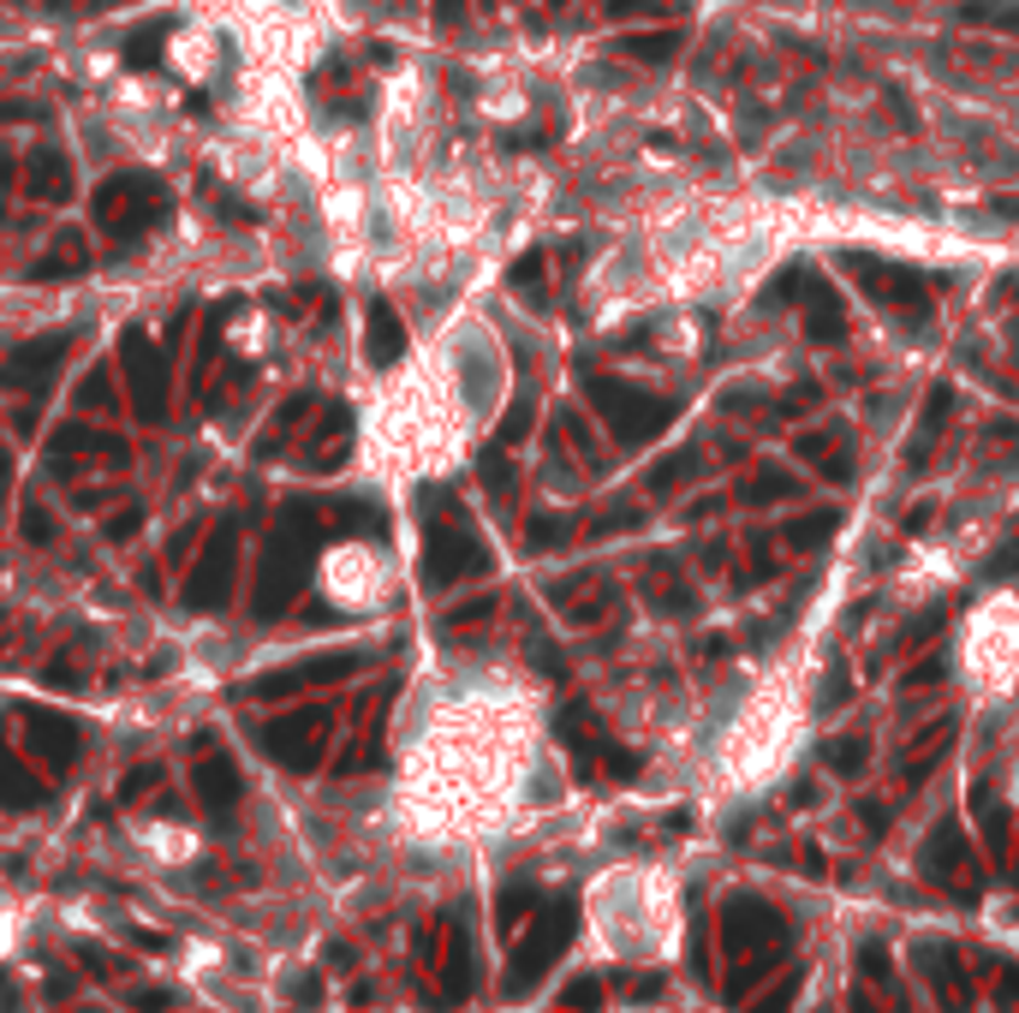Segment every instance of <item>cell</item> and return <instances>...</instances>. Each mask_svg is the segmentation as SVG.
<instances>
[{"label": "cell", "instance_id": "cell-29", "mask_svg": "<svg viewBox=\"0 0 1019 1013\" xmlns=\"http://www.w3.org/2000/svg\"><path fill=\"white\" fill-rule=\"evenodd\" d=\"M823 531H835V513H817V519H805L800 531H793V549H811V542H823Z\"/></svg>", "mask_w": 1019, "mask_h": 1013}, {"label": "cell", "instance_id": "cell-8", "mask_svg": "<svg viewBox=\"0 0 1019 1013\" xmlns=\"http://www.w3.org/2000/svg\"><path fill=\"white\" fill-rule=\"evenodd\" d=\"M66 352H72V334H36V341L12 346L7 358H0V388H12V394H49V381L66 364Z\"/></svg>", "mask_w": 1019, "mask_h": 1013}, {"label": "cell", "instance_id": "cell-25", "mask_svg": "<svg viewBox=\"0 0 1019 1013\" xmlns=\"http://www.w3.org/2000/svg\"><path fill=\"white\" fill-rule=\"evenodd\" d=\"M811 334H817V341L840 334V304H835V299H817V304H811Z\"/></svg>", "mask_w": 1019, "mask_h": 1013}, {"label": "cell", "instance_id": "cell-17", "mask_svg": "<svg viewBox=\"0 0 1019 1013\" xmlns=\"http://www.w3.org/2000/svg\"><path fill=\"white\" fill-rule=\"evenodd\" d=\"M346 448H352V412L346 406H329V418H322V430H317V448L304 453L310 472H334V465L346 460Z\"/></svg>", "mask_w": 1019, "mask_h": 1013}, {"label": "cell", "instance_id": "cell-32", "mask_svg": "<svg viewBox=\"0 0 1019 1013\" xmlns=\"http://www.w3.org/2000/svg\"><path fill=\"white\" fill-rule=\"evenodd\" d=\"M78 400H84V406H108V400H114V394H108V370H90V376H84Z\"/></svg>", "mask_w": 1019, "mask_h": 1013}, {"label": "cell", "instance_id": "cell-10", "mask_svg": "<svg viewBox=\"0 0 1019 1013\" xmlns=\"http://www.w3.org/2000/svg\"><path fill=\"white\" fill-rule=\"evenodd\" d=\"M490 567V549L465 531V525H430V542H423V579L430 584H453L471 579V572Z\"/></svg>", "mask_w": 1019, "mask_h": 1013}, {"label": "cell", "instance_id": "cell-39", "mask_svg": "<svg viewBox=\"0 0 1019 1013\" xmlns=\"http://www.w3.org/2000/svg\"><path fill=\"white\" fill-rule=\"evenodd\" d=\"M924 525H930V502L907 513V537H919V531H924Z\"/></svg>", "mask_w": 1019, "mask_h": 1013}, {"label": "cell", "instance_id": "cell-38", "mask_svg": "<svg viewBox=\"0 0 1019 1013\" xmlns=\"http://www.w3.org/2000/svg\"><path fill=\"white\" fill-rule=\"evenodd\" d=\"M460 7H465V0H436V19L441 24H460Z\"/></svg>", "mask_w": 1019, "mask_h": 1013}, {"label": "cell", "instance_id": "cell-36", "mask_svg": "<svg viewBox=\"0 0 1019 1013\" xmlns=\"http://www.w3.org/2000/svg\"><path fill=\"white\" fill-rule=\"evenodd\" d=\"M1013 567H1019V542H1008V549L989 561V579H1001V572H1013Z\"/></svg>", "mask_w": 1019, "mask_h": 1013}, {"label": "cell", "instance_id": "cell-13", "mask_svg": "<svg viewBox=\"0 0 1019 1013\" xmlns=\"http://www.w3.org/2000/svg\"><path fill=\"white\" fill-rule=\"evenodd\" d=\"M400 352H406L400 311H394L388 299H371V311H364V358H371L376 370H388V364H400Z\"/></svg>", "mask_w": 1019, "mask_h": 1013}, {"label": "cell", "instance_id": "cell-24", "mask_svg": "<svg viewBox=\"0 0 1019 1013\" xmlns=\"http://www.w3.org/2000/svg\"><path fill=\"white\" fill-rule=\"evenodd\" d=\"M227 311H233V304L210 311V322H203V334H197V381L210 376V364H215V352H221V328H227Z\"/></svg>", "mask_w": 1019, "mask_h": 1013}, {"label": "cell", "instance_id": "cell-21", "mask_svg": "<svg viewBox=\"0 0 1019 1013\" xmlns=\"http://www.w3.org/2000/svg\"><path fill=\"white\" fill-rule=\"evenodd\" d=\"M173 36V19H150L143 31H131L126 42V66H155L161 61V42Z\"/></svg>", "mask_w": 1019, "mask_h": 1013}, {"label": "cell", "instance_id": "cell-6", "mask_svg": "<svg viewBox=\"0 0 1019 1013\" xmlns=\"http://www.w3.org/2000/svg\"><path fill=\"white\" fill-rule=\"evenodd\" d=\"M590 406L609 418V430L620 442H656V435L674 423L668 400H644V394L620 388V381H590Z\"/></svg>", "mask_w": 1019, "mask_h": 1013}, {"label": "cell", "instance_id": "cell-11", "mask_svg": "<svg viewBox=\"0 0 1019 1013\" xmlns=\"http://www.w3.org/2000/svg\"><path fill=\"white\" fill-rule=\"evenodd\" d=\"M131 448L108 430H84V423H66V430L49 435V465L54 472H72V465H126Z\"/></svg>", "mask_w": 1019, "mask_h": 1013}, {"label": "cell", "instance_id": "cell-18", "mask_svg": "<svg viewBox=\"0 0 1019 1013\" xmlns=\"http://www.w3.org/2000/svg\"><path fill=\"white\" fill-rule=\"evenodd\" d=\"M31 197L36 203H72V161L61 150L31 155Z\"/></svg>", "mask_w": 1019, "mask_h": 1013}, {"label": "cell", "instance_id": "cell-1", "mask_svg": "<svg viewBox=\"0 0 1019 1013\" xmlns=\"http://www.w3.org/2000/svg\"><path fill=\"white\" fill-rule=\"evenodd\" d=\"M609 888H614V913H590L602 953H614V960H639V966L674 960V948H679V906H674V894L650 883V871H620Z\"/></svg>", "mask_w": 1019, "mask_h": 1013}, {"label": "cell", "instance_id": "cell-23", "mask_svg": "<svg viewBox=\"0 0 1019 1013\" xmlns=\"http://www.w3.org/2000/svg\"><path fill=\"white\" fill-rule=\"evenodd\" d=\"M674 49H679V31H674V24H668V31H656V36H626V42H620V54H626V61H650V66L668 61Z\"/></svg>", "mask_w": 1019, "mask_h": 1013}, {"label": "cell", "instance_id": "cell-19", "mask_svg": "<svg viewBox=\"0 0 1019 1013\" xmlns=\"http://www.w3.org/2000/svg\"><path fill=\"white\" fill-rule=\"evenodd\" d=\"M84 269H90V245H84V233H61L54 251L31 262V281H66V274H84Z\"/></svg>", "mask_w": 1019, "mask_h": 1013}, {"label": "cell", "instance_id": "cell-22", "mask_svg": "<svg viewBox=\"0 0 1019 1013\" xmlns=\"http://www.w3.org/2000/svg\"><path fill=\"white\" fill-rule=\"evenodd\" d=\"M954 412V388H936L930 394V412L919 418V442H912V460H924L930 448H936V435H942V423H948Z\"/></svg>", "mask_w": 1019, "mask_h": 1013}, {"label": "cell", "instance_id": "cell-15", "mask_svg": "<svg viewBox=\"0 0 1019 1013\" xmlns=\"http://www.w3.org/2000/svg\"><path fill=\"white\" fill-rule=\"evenodd\" d=\"M847 269L852 274H865V287H870V299H924V281L919 274H907V269H889V262H870V257H847Z\"/></svg>", "mask_w": 1019, "mask_h": 1013}, {"label": "cell", "instance_id": "cell-5", "mask_svg": "<svg viewBox=\"0 0 1019 1013\" xmlns=\"http://www.w3.org/2000/svg\"><path fill=\"white\" fill-rule=\"evenodd\" d=\"M329 722L334 715L322 710V703H310V710H292V715H280V722H269L257 733L262 740V752H269L280 769H317L322 763V745H329Z\"/></svg>", "mask_w": 1019, "mask_h": 1013}, {"label": "cell", "instance_id": "cell-4", "mask_svg": "<svg viewBox=\"0 0 1019 1013\" xmlns=\"http://www.w3.org/2000/svg\"><path fill=\"white\" fill-rule=\"evenodd\" d=\"M120 370L131 381V406H138L143 423L168 418V352H161L143 328L120 334Z\"/></svg>", "mask_w": 1019, "mask_h": 1013}, {"label": "cell", "instance_id": "cell-9", "mask_svg": "<svg viewBox=\"0 0 1019 1013\" xmlns=\"http://www.w3.org/2000/svg\"><path fill=\"white\" fill-rule=\"evenodd\" d=\"M364 668V650H329V656H304V662L292 668H275L262 673V680L245 686V698H292L304 692V686H329V680H346V673Z\"/></svg>", "mask_w": 1019, "mask_h": 1013}, {"label": "cell", "instance_id": "cell-35", "mask_svg": "<svg viewBox=\"0 0 1019 1013\" xmlns=\"http://www.w3.org/2000/svg\"><path fill=\"white\" fill-rule=\"evenodd\" d=\"M138 525H143V507H126V513H120V519H114V525H108V537H114V542H126L131 531H138Z\"/></svg>", "mask_w": 1019, "mask_h": 1013}, {"label": "cell", "instance_id": "cell-14", "mask_svg": "<svg viewBox=\"0 0 1019 1013\" xmlns=\"http://www.w3.org/2000/svg\"><path fill=\"white\" fill-rule=\"evenodd\" d=\"M31 745L42 752V763L49 769H72V757H78L84 733L72 715H54V710H31Z\"/></svg>", "mask_w": 1019, "mask_h": 1013}, {"label": "cell", "instance_id": "cell-2", "mask_svg": "<svg viewBox=\"0 0 1019 1013\" xmlns=\"http://www.w3.org/2000/svg\"><path fill=\"white\" fill-rule=\"evenodd\" d=\"M322 525H329V513H317L310 502H292L280 513V525L269 537V554H262V579H257V614L262 621H275V614H287L292 602H299L310 567H317Z\"/></svg>", "mask_w": 1019, "mask_h": 1013}, {"label": "cell", "instance_id": "cell-12", "mask_svg": "<svg viewBox=\"0 0 1019 1013\" xmlns=\"http://www.w3.org/2000/svg\"><path fill=\"white\" fill-rule=\"evenodd\" d=\"M191 787H197L203 811H210L215 829L233 823V811H239V763H233L227 752H203L197 769H191Z\"/></svg>", "mask_w": 1019, "mask_h": 1013}, {"label": "cell", "instance_id": "cell-27", "mask_svg": "<svg viewBox=\"0 0 1019 1013\" xmlns=\"http://www.w3.org/2000/svg\"><path fill=\"white\" fill-rule=\"evenodd\" d=\"M131 1007H138V1013H173V1007H180V995H173V990H131Z\"/></svg>", "mask_w": 1019, "mask_h": 1013}, {"label": "cell", "instance_id": "cell-28", "mask_svg": "<svg viewBox=\"0 0 1019 1013\" xmlns=\"http://www.w3.org/2000/svg\"><path fill=\"white\" fill-rule=\"evenodd\" d=\"M543 269H549V257H543V251L519 257V262H513V287H537V281H543Z\"/></svg>", "mask_w": 1019, "mask_h": 1013}, {"label": "cell", "instance_id": "cell-26", "mask_svg": "<svg viewBox=\"0 0 1019 1013\" xmlns=\"http://www.w3.org/2000/svg\"><path fill=\"white\" fill-rule=\"evenodd\" d=\"M525 430H530V400H519V406H513L507 418H501V435H495V442H501V448H513V442H519Z\"/></svg>", "mask_w": 1019, "mask_h": 1013}, {"label": "cell", "instance_id": "cell-40", "mask_svg": "<svg viewBox=\"0 0 1019 1013\" xmlns=\"http://www.w3.org/2000/svg\"><path fill=\"white\" fill-rule=\"evenodd\" d=\"M7 185H12V161L0 155V191H7Z\"/></svg>", "mask_w": 1019, "mask_h": 1013}, {"label": "cell", "instance_id": "cell-30", "mask_svg": "<svg viewBox=\"0 0 1019 1013\" xmlns=\"http://www.w3.org/2000/svg\"><path fill=\"white\" fill-rule=\"evenodd\" d=\"M24 542H54V519L42 507H24Z\"/></svg>", "mask_w": 1019, "mask_h": 1013}, {"label": "cell", "instance_id": "cell-3", "mask_svg": "<svg viewBox=\"0 0 1019 1013\" xmlns=\"http://www.w3.org/2000/svg\"><path fill=\"white\" fill-rule=\"evenodd\" d=\"M90 215L101 233H120V239H138L155 222L173 215V191L155 180V173H114L108 185L90 197Z\"/></svg>", "mask_w": 1019, "mask_h": 1013}, {"label": "cell", "instance_id": "cell-33", "mask_svg": "<svg viewBox=\"0 0 1019 1013\" xmlns=\"http://www.w3.org/2000/svg\"><path fill=\"white\" fill-rule=\"evenodd\" d=\"M155 782H161V769H155V763H143V769H131V775H126V787H120V793H126V799H138V793H150Z\"/></svg>", "mask_w": 1019, "mask_h": 1013}, {"label": "cell", "instance_id": "cell-31", "mask_svg": "<svg viewBox=\"0 0 1019 1013\" xmlns=\"http://www.w3.org/2000/svg\"><path fill=\"white\" fill-rule=\"evenodd\" d=\"M775 495H793V483L770 472V477H758V483L746 489V502H775Z\"/></svg>", "mask_w": 1019, "mask_h": 1013}, {"label": "cell", "instance_id": "cell-7", "mask_svg": "<svg viewBox=\"0 0 1019 1013\" xmlns=\"http://www.w3.org/2000/svg\"><path fill=\"white\" fill-rule=\"evenodd\" d=\"M233 572H239V531L233 525H215L210 542H203L197 567L185 572V608L215 614L221 602L233 596Z\"/></svg>", "mask_w": 1019, "mask_h": 1013}, {"label": "cell", "instance_id": "cell-37", "mask_svg": "<svg viewBox=\"0 0 1019 1013\" xmlns=\"http://www.w3.org/2000/svg\"><path fill=\"white\" fill-rule=\"evenodd\" d=\"M7 489H12V453L0 442V507H7Z\"/></svg>", "mask_w": 1019, "mask_h": 1013}, {"label": "cell", "instance_id": "cell-34", "mask_svg": "<svg viewBox=\"0 0 1019 1013\" xmlns=\"http://www.w3.org/2000/svg\"><path fill=\"white\" fill-rule=\"evenodd\" d=\"M560 542V519H537L530 525V549H555Z\"/></svg>", "mask_w": 1019, "mask_h": 1013}, {"label": "cell", "instance_id": "cell-16", "mask_svg": "<svg viewBox=\"0 0 1019 1013\" xmlns=\"http://www.w3.org/2000/svg\"><path fill=\"white\" fill-rule=\"evenodd\" d=\"M42 799H49V793H42V782L7 752V745H0V811H36Z\"/></svg>", "mask_w": 1019, "mask_h": 1013}, {"label": "cell", "instance_id": "cell-20", "mask_svg": "<svg viewBox=\"0 0 1019 1013\" xmlns=\"http://www.w3.org/2000/svg\"><path fill=\"white\" fill-rule=\"evenodd\" d=\"M317 412V400H310V394H292L287 406H280V412L269 418V430H262V442H257V460H275L280 448L292 442V430H299V423Z\"/></svg>", "mask_w": 1019, "mask_h": 1013}]
</instances>
